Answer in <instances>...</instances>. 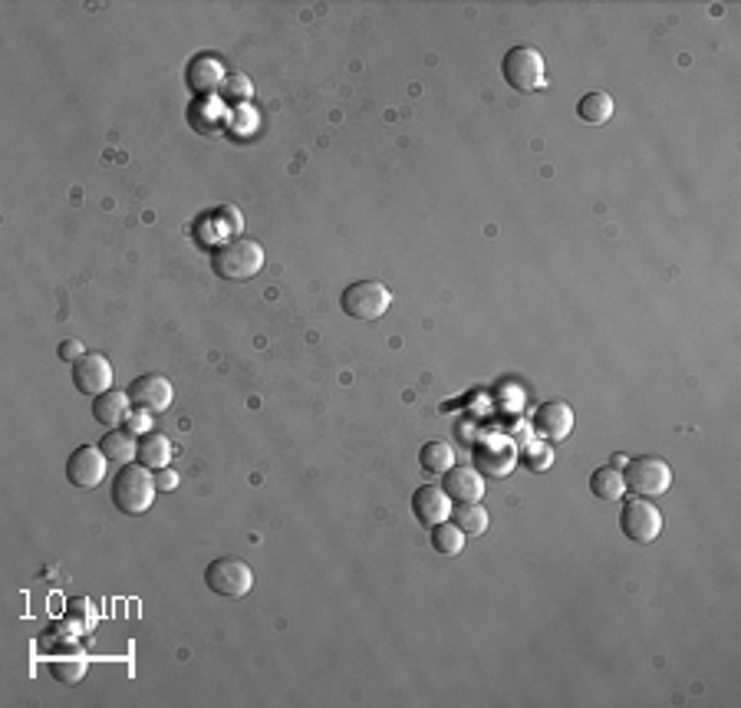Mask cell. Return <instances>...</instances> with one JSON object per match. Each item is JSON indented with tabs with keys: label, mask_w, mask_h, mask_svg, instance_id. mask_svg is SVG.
<instances>
[{
	"label": "cell",
	"mask_w": 741,
	"mask_h": 708,
	"mask_svg": "<svg viewBox=\"0 0 741 708\" xmlns=\"http://www.w3.org/2000/svg\"><path fill=\"white\" fill-rule=\"evenodd\" d=\"M155 494H159L155 475L142 465H132V462L122 465L119 475L112 478V504H116L126 518H139V514L149 511Z\"/></svg>",
	"instance_id": "obj_1"
},
{
	"label": "cell",
	"mask_w": 741,
	"mask_h": 708,
	"mask_svg": "<svg viewBox=\"0 0 741 708\" xmlns=\"http://www.w3.org/2000/svg\"><path fill=\"white\" fill-rule=\"evenodd\" d=\"M267 261L264 247L251 241V238H234L228 244H221L215 257H211V271L221 280H234V284H244V280H254L261 274V267Z\"/></svg>",
	"instance_id": "obj_2"
},
{
	"label": "cell",
	"mask_w": 741,
	"mask_h": 708,
	"mask_svg": "<svg viewBox=\"0 0 741 708\" xmlns=\"http://www.w3.org/2000/svg\"><path fill=\"white\" fill-rule=\"evenodd\" d=\"M205 587L224 600H244L254 590V570L241 557H218L205 567Z\"/></svg>",
	"instance_id": "obj_3"
},
{
	"label": "cell",
	"mask_w": 741,
	"mask_h": 708,
	"mask_svg": "<svg viewBox=\"0 0 741 708\" xmlns=\"http://www.w3.org/2000/svg\"><path fill=\"white\" fill-rule=\"evenodd\" d=\"M623 481L626 491L639 494V498H659V494H666L672 488V468L659 455H639L626 462Z\"/></svg>",
	"instance_id": "obj_4"
},
{
	"label": "cell",
	"mask_w": 741,
	"mask_h": 708,
	"mask_svg": "<svg viewBox=\"0 0 741 708\" xmlns=\"http://www.w3.org/2000/svg\"><path fill=\"white\" fill-rule=\"evenodd\" d=\"M392 303V294L386 284H379V280H356V284H350L340 294V307L346 317L353 320H379L383 313L389 310Z\"/></svg>",
	"instance_id": "obj_5"
},
{
	"label": "cell",
	"mask_w": 741,
	"mask_h": 708,
	"mask_svg": "<svg viewBox=\"0 0 741 708\" xmlns=\"http://www.w3.org/2000/svg\"><path fill=\"white\" fill-rule=\"evenodd\" d=\"M501 76L514 93H534L544 86V56L534 47H514L504 53L501 60Z\"/></svg>",
	"instance_id": "obj_6"
},
{
	"label": "cell",
	"mask_w": 741,
	"mask_h": 708,
	"mask_svg": "<svg viewBox=\"0 0 741 708\" xmlns=\"http://www.w3.org/2000/svg\"><path fill=\"white\" fill-rule=\"evenodd\" d=\"M620 531L626 541L653 544L662 534V514L646 498H630L620 511Z\"/></svg>",
	"instance_id": "obj_7"
},
{
	"label": "cell",
	"mask_w": 741,
	"mask_h": 708,
	"mask_svg": "<svg viewBox=\"0 0 741 708\" xmlns=\"http://www.w3.org/2000/svg\"><path fill=\"white\" fill-rule=\"evenodd\" d=\"M109 458L99 445H80L66 462V481L80 491H93L106 481Z\"/></svg>",
	"instance_id": "obj_8"
},
{
	"label": "cell",
	"mask_w": 741,
	"mask_h": 708,
	"mask_svg": "<svg viewBox=\"0 0 741 708\" xmlns=\"http://www.w3.org/2000/svg\"><path fill=\"white\" fill-rule=\"evenodd\" d=\"M129 399H132V406L142 409L145 415H159V412H165L168 406H172L175 389L162 373H145V376L132 379Z\"/></svg>",
	"instance_id": "obj_9"
},
{
	"label": "cell",
	"mask_w": 741,
	"mask_h": 708,
	"mask_svg": "<svg viewBox=\"0 0 741 708\" xmlns=\"http://www.w3.org/2000/svg\"><path fill=\"white\" fill-rule=\"evenodd\" d=\"M73 386L83 396H103L112 389V366L103 353H86L83 359L73 363Z\"/></svg>",
	"instance_id": "obj_10"
},
{
	"label": "cell",
	"mask_w": 741,
	"mask_h": 708,
	"mask_svg": "<svg viewBox=\"0 0 741 708\" xmlns=\"http://www.w3.org/2000/svg\"><path fill=\"white\" fill-rule=\"evenodd\" d=\"M224 80H228L224 63L218 60V56H211V53L195 56V60L188 63V70H185V83L198 99H211L215 93H221Z\"/></svg>",
	"instance_id": "obj_11"
},
{
	"label": "cell",
	"mask_w": 741,
	"mask_h": 708,
	"mask_svg": "<svg viewBox=\"0 0 741 708\" xmlns=\"http://www.w3.org/2000/svg\"><path fill=\"white\" fill-rule=\"evenodd\" d=\"M442 488L455 504H475L485 494V475L471 465H452L442 475Z\"/></svg>",
	"instance_id": "obj_12"
},
{
	"label": "cell",
	"mask_w": 741,
	"mask_h": 708,
	"mask_svg": "<svg viewBox=\"0 0 741 708\" xmlns=\"http://www.w3.org/2000/svg\"><path fill=\"white\" fill-rule=\"evenodd\" d=\"M534 432L544 442H564V438L574 432V409L567 402H544L541 409L534 412Z\"/></svg>",
	"instance_id": "obj_13"
},
{
	"label": "cell",
	"mask_w": 741,
	"mask_h": 708,
	"mask_svg": "<svg viewBox=\"0 0 741 708\" xmlns=\"http://www.w3.org/2000/svg\"><path fill=\"white\" fill-rule=\"evenodd\" d=\"M412 514L422 527H435L452 518V498L442 485H422L412 494Z\"/></svg>",
	"instance_id": "obj_14"
},
{
	"label": "cell",
	"mask_w": 741,
	"mask_h": 708,
	"mask_svg": "<svg viewBox=\"0 0 741 708\" xmlns=\"http://www.w3.org/2000/svg\"><path fill=\"white\" fill-rule=\"evenodd\" d=\"M475 462H478L481 475L504 478L514 468V462H518V455H514L511 442H504V438H491V442H478L475 445Z\"/></svg>",
	"instance_id": "obj_15"
},
{
	"label": "cell",
	"mask_w": 741,
	"mask_h": 708,
	"mask_svg": "<svg viewBox=\"0 0 741 708\" xmlns=\"http://www.w3.org/2000/svg\"><path fill=\"white\" fill-rule=\"evenodd\" d=\"M129 406H132L129 392L109 389L103 396L93 399V419L103 425V429H119V425L129 419Z\"/></svg>",
	"instance_id": "obj_16"
},
{
	"label": "cell",
	"mask_w": 741,
	"mask_h": 708,
	"mask_svg": "<svg viewBox=\"0 0 741 708\" xmlns=\"http://www.w3.org/2000/svg\"><path fill=\"white\" fill-rule=\"evenodd\" d=\"M172 442H168L165 435H159V432H145L142 438H139V452H136V462L142 465V468H149V471H159V468H168V462H172Z\"/></svg>",
	"instance_id": "obj_17"
},
{
	"label": "cell",
	"mask_w": 741,
	"mask_h": 708,
	"mask_svg": "<svg viewBox=\"0 0 741 708\" xmlns=\"http://www.w3.org/2000/svg\"><path fill=\"white\" fill-rule=\"evenodd\" d=\"M448 521H452L465 537H481V534L488 531V524H491L488 511L481 508V501H475V504H455L452 518H448Z\"/></svg>",
	"instance_id": "obj_18"
},
{
	"label": "cell",
	"mask_w": 741,
	"mask_h": 708,
	"mask_svg": "<svg viewBox=\"0 0 741 708\" xmlns=\"http://www.w3.org/2000/svg\"><path fill=\"white\" fill-rule=\"evenodd\" d=\"M99 448H103V452H106L109 462H122V465H129V462H136L139 442H136V435H132V432H122V429H106V435H103V442H99Z\"/></svg>",
	"instance_id": "obj_19"
},
{
	"label": "cell",
	"mask_w": 741,
	"mask_h": 708,
	"mask_svg": "<svg viewBox=\"0 0 741 708\" xmlns=\"http://www.w3.org/2000/svg\"><path fill=\"white\" fill-rule=\"evenodd\" d=\"M590 491H593V498H600V501H620L623 494H626L623 471H616L610 465L597 468L590 475Z\"/></svg>",
	"instance_id": "obj_20"
},
{
	"label": "cell",
	"mask_w": 741,
	"mask_h": 708,
	"mask_svg": "<svg viewBox=\"0 0 741 708\" xmlns=\"http://www.w3.org/2000/svg\"><path fill=\"white\" fill-rule=\"evenodd\" d=\"M613 96L610 93H587L577 103V116L587 122V126H603V122L613 119Z\"/></svg>",
	"instance_id": "obj_21"
},
{
	"label": "cell",
	"mask_w": 741,
	"mask_h": 708,
	"mask_svg": "<svg viewBox=\"0 0 741 708\" xmlns=\"http://www.w3.org/2000/svg\"><path fill=\"white\" fill-rule=\"evenodd\" d=\"M419 465H422L425 475H445V471L455 465V448L448 445V442H429V445H422Z\"/></svg>",
	"instance_id": "obj_22"
},
{
	"label": "cell",
	"mask_w": 741,
	"mask_h": 708,
	"mask_svg": "<svg viewBox=\"0 0 741 708\" xmlns=\"http://www.w3.org/2000/svg\"><path fill=\"white\" fill-rule=\"evenodd\" d=\"M432 531V550L435 554H442V557H458L465 550V541L468 537L458 531V527L452 524V521H442V524H435V527H429Z\"/></svg>",
	"instance_id": "obj_23"
},
{
	"label": "cell",
	"mask_w": 741,
	"mask_h": 708,
	"mask_svg": "<svg viewBox=\"0 0 741 708\" xmlns=\"http://www.w3.org/2000/svg\"><path fill=\"white\" fill-rule=\"evenodd\" d=\"M50 672H53L56 682L76 685V682H83V676H86V662L80 656H73V659H53L50 662Z\"/></svg>",
	"instance_id": "obj_24"
},
{
	"label": "cell",
	"mask_w": 741,
	"mask_h": 708,
	"mask_svg": "<svg viewBox=\"0 0 741 708\" xmlns=\"http://www.w3.org/2000/svg\"><path fill=\"white\" fill-rule=\"evenodd\" d=\"M221 93L228 96V99H234V103H238V99H251L254 89H251V80H247V76H241V73H228V80H224Z\"/></svg>",
	"instance_id": "obj_25"
},
{
	"label": "cell",
	"mask_w": 741,
	"mask_h": 708,
	"mask_svg": "<svg viewBox=\"0 0 741 708\" xmlns=\"http://www.w3.org/2000/svg\"><path fill=\"white\" fill-rule=\"evenodd\" d=\"M550 462H554V455H550L547 445L544 448H524V455H521V465L531 468V471H547Z\"/></svg>",
	"instance_id": "obj_26"
},
{
	"label": "cell",
	"mask_w": 741,
	"mask_h": 708,
	"mask_svg": "<svg viewBox=\"0 0 741 708\" xmlns=\"http://www.w3.org/2000/svg\"><path fill=\"white\" fill-rule=\"evenodd\" d=\"M56 353H60L63 363H76V359H83V356H86V350H83V343H80V340H63V343H60V350H56Z\"/></svg>",
	"instance_id": "obj_27"
},
{
	"label": "cell",
	"mask_w": 741,
	"mask_h": 708,
	"mask_svg": "<svg viewBox=\"0 0 741 708\" xmlns=\"http://www.w3.org/2000/svg\"><path fill=\"white\" fill-rule=\"evenodd\" d=\"M155 488H159V491H175L178 488V471L172 465L159 468V471H155Z\"/></svg>",
	"instance_id": "obj_28"
},
{
	"label": "cell",
	"mask_w": 741,
	"mask_h": 708,
	"mask_svg": "<svg viewBox=\"0 0 741 708\" xmlns=\"http://www.w3.org/2000/svg\"><path fill=\"white\" fill-rule=\"evenodd\" d=\"M126 422H129V432H132V435H136V429H145V419H142V415H139V419H136V415H129Z\"/></svg>",
	"instance_id": "obj_29"
},
{
	"label": "cell",
	"mask_w": 741,
	"mask_h": 708,
	"mask_svg": "<svg viewBox=\"0 0 741 708\" xmlns=\"http://www.w3.org/2000/svg\"><path fill=\"white\" fill-rule=\"evenodd\" d=\"M626 462H630V458H626V455H613L610 468H616V471H620V468H626Z\"/></svg>",
	"instance_id": "obj_30"
}]
</instances>
